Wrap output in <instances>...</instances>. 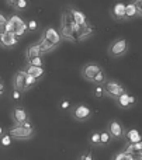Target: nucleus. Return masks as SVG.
Listing matches in <instances>:
<instances>
[{
	"mask_svg": "<svg viewBox=\"0 0 142 160\" xmlns=\"http://www.w3.org/2000/svg\"><path fill=\"white\" fill-rule=\"evenodd\" d=\"M38 83H39L38 79H35V78H33V76L27 75V78H25V93H27L28 90H31L33 87H35Z\"/></svg>",
	"mask_w": 142,
	"mask_h": 160,
	"instance_id": "obj_26",
	"label": "nucleus"
},
{
	"mask_svg": "<svg viewBox=\"0 0 142 160\" xmlns=\"http://www.w3.org/2000/svg\"><path fill=\"white\" fill-rule=\"evenodd\" d=\"M113 141H114V139H113V138H111V135H110V133L107 132V129L100 131V143H101V148L110 146Z\"/></svg>",
	"mask_w": 142,
	"mask_h": 160,
	"instance_id": "obj_23",
	"label": "nucleus"
},
{
	"mask_svg": "<svg viewBox=\"0 0 142 160\" xmlns=\"http://www.w3.org/2000/svg\"><path fill=\"white\" fill-rule=\"evenodd\" d=\"M7 6H10L16 13H21L25 8L28 7V2L27 0H7Z\"/></svg>",
	"mask_w": 142,
	"mask_h": 160,
	"instance_id": "obj_19",
	"label": "nucleus"
},
{
	"mask_svg": "<svg viewBox=\"0 0 142 160\" xmlns=\"http://www.w3.org/2000/svg\"><path fill=\"white\" fill-rule=\"evenodd\" d=\"M38 45H39V49H41V53L42 55H45V53H49V52H52L55 48H58V47H55L53 44H51L49 41H47V39L44 38V37H39L38 38Z\"/></svg>",
	"mask_w": 142,
	"mask_h": 160,
	"instance_id": "obj_20",
	"label": "nucleus"
},
{
	"mask_svg": "<svg viewBox=\"0 0 142 160\" xmlns=\"http://www.w3.org/2000/svg\"><path fill=\"white\" fill-rule=\"evenodd\" d=\"M66 10H68V13L72 16L73 21H75L78 25H80V27H87V25H92V22L89 21L87 16L82 10H79V8H76V7H72V6H68Z\"/></svg>",
	"mask_w": 142,
	"mask_h": 160,
	"instance_id": "obj_9",
	"label": "nucleus"
},
{
	"mask_svg": "<svg viewBox=\"0 0 142 160\" xmlns=\"http://www.w3.org/2000/svg\"><path fill=\"white\" fill-rule=\"evenodd\" d=\"M24 72L27 73V75L33 76V78L38 79V80H41L42 78H44V75H45V69H44V68L30 66V65H25V68H24Z\"/></svg>",
	"mask_w": 142,
	"mask_h": 160,
	"instance_id": "obj_18",
	"label": "nucleus"
},
{
	"mask_svg": "<svg viewBox=\"0 0 142 160\" xmlns=\"http://www.w3.org/2000/svg\"><path fill=\"white\" fill-rule=\"evenodd\" d=\"M101 70H103V68H101V65H99L97 62H87V63L83 65L80 73H82V78L86 80V82L92 83Z\"/></svg>",
	"mask_w": 142,
	"mask_h": 160,
	"instance_id": "obj_7",
	"label": "nucleus"
},
{
	"mask_svg": "<svg viewBox=\"0 0 142 160\" xmlns=\"http://www.w3.org/2000/svg\"><path fill=\"white\" fill-rule=\"evenodd\" d=\"M94 32V27L93 25H87V27H80V31L78 34V42H82L84 39H87L89 37L93 35Z\"/></svg>",
	"mask_w": 142,
	"mask_h": 160,
	"instance_id": "obj_21",
	"label": "nucleus"
},
{
	"mask_svg": "<svg viewBox=\"0 0 142 160\" xmlns=\"http://www.w3.org/2000/svg\"><path fill=\"white\" fill-rule=\"evenodd\" d=\"M124 139L127 141L128 145L138 143V142L142 141V135L139 133L138 129H135V128H129V129L125 131V136H124Z\"/></svg>",
	"mask_w": 142,
	"mask_h": 160,
	"instance_id": "obj_15",
	"label": "nucleus"
},
{
	"mask_svg": "<svg viewBox=\"0 0 142 160\" xmlns=\"http://www.w3.org/2000/svg\"><path fill=\"white\" fill-rule=\"evenodd\" d=\"M62 108H63V110H66V108H69V107H72V105H70V102L69 101H66V100H65L63 102H62V105H61Z\"/></svg>",
	"mask_w": 142,
	"mask_h": 160,
	"instance_id": "obj_37",
	"label": "nucleus"
},
{
	"mask_svg": "<svg viewBox=\"0 0 142 160\" xmlns=\"http://www.w3.org/2000/svg\"><path fill=\"white\" fill-rule=\"evenodd\" d=\"M7 133L13 139L24 141V139H31L35 135V128H34V125L30 121L21 125H13V127L7 128Z\"/></svg>",
	"mask_w": 142,
	"mask_h": 160,
	"instance_id": "obj_2",
	"label": "nucleus"
},
{
	"mask_svg": "<svg viewBox=\"0 0 142 160\" xmlns=\"http://www.w3.org/2000/svg\"><path fill=\"white\" fill-rule=\"evenodd\" d=\"M4 93V84L2 83V78H0V96Z\"/></svg>",
	"mask_w": 142,
	"mask_h": 160,
	"instance_id": "obj_39",
	"label": "nucleus"
},
{
	"mask_svg": "<svg viewBox=\"0 0 142 160\" xmlns=\"http://www.w3.org/2000/svg\"><path fill=\"white\" fill-rule=\"evenodd\" d=\"M94 97L96 98H101V97H104V90H103V86H96L94 88Z\"/></svg>",
	"mask_w": 142,
	"mask_h": 160,
	"instance_id": "obj_32",
	"label": "nucleus"
},
{
	"mask_svg": "<svg viewBox=\"0 0 142 160\" xmlns=\"http://www.w3.org/2000/svg\"><path fill=\"white\" fill-rule=\"evenodd\" d=\"M115 102H117V107L121 108V110H129V108H132L137 104V97L127 91L123 96L118 97V98L115 100Z\"/></svg>",
	"mask_w": 142,
	"mask_h": 160,
	"instance_id": "obj_11",
	"label": "nucleus"
},
{
	"mask_svg": "<svg viewBox=\"0 0 142 160\" xmlns=\"http://www.w3.org/2000/svg\"><path fill=\"white\" fill-rule=\"evenodd\" d=\"M70 115L76 122H86L92 118L93 110L90 105L84 104V102H79V104H73L70 107Z\"/></svg>",
	"mask_w": 142,
	"mask_h": 160,
	"instance_id": "obj_5",
	"label": "nucleus"
},
{
	"mask_svg": "<svg viewBox=\"0 0 142 160\" xmlns=\"http://www.w3.org/2000/svg\"><path fill=\"white\" fill-rule=\"evenodd\" d=\"M18 44V39L11 34H6L0 31V47L2 48H13Z\"/></svg>",
	"mask_w": 142,
	"mask_h": 160,
	"instance_id": "obj_14",
	"label": "nucleus"
},
{
	"mask_svg": "<svg viewBox=\"0 0 142 160\" xmlns=\"http://www.w3.org/2000/svg\"><path fill=\"white\" fill-rule=\"evenodd\" d=\"M107 132L111 135V138L114 141H123L124 136H125V131L127 128L123 125V122L118 121L117 118H111L106 125Z\"/></svg>",
	"mask_w": 142,
	"mask_h": 160,
	"instance_id": "obj_6",
	"label": "nucleus"
},
{
	"mask_svg": "<svg viewBox=\"0 0 142 160\" xmlns=\"http://www.w3.org/2000/svg\"><path fill=\"white\" fill-rule=\"evenodd\" d=\"M8 21H10L11 24L14 25V28L20 27V25H21V24H24V22H25L24 20H23V17L20 16V14H16V13H14V14H11V16L8 17Z\"/></svg>",
	"mask_w": 142,
	"mask_h": 160,
	"instance_id": "obj_25",
	"label": "nucleus"
},
{
	"mask_svg": "<svg viewBox=\"0 0 142 160\" xmlns=\"http://www.w3.org/2000/svg\"><path fill=\"white\" fill-rule=\"evenodd\" d=\"M124 152L129 153V155H132V153H138V152H142V141L138 142V143H132V145H125V148H124Z\"/></svg>",
	"mask_w": 142,
	"mask_h": 160,
	"instance_id": "obj_24",
	"label": "nucleus"
},
{
	"mask_svg": "<svg viewBox=\"0 0 142 160\" xmlns=\"http://www.w3.org/2000/svg\"><path fill=\"white\" fill-rule=\"evenodd\" d=\"M6 132H7V128H3L2 125H0V138H2V136L4 135Z\"/></svg>",
	"mask_w": 142,
	"mask_h": 160,
	"instance_id": "obj_38",
	"label": "nucleus"
},
{
	"mask_svg": "<svg viewBox=\"0 0 142 160\" xmlns=\"http://www.w3.org/2000/svg\"><path fill=\"white\" fill-rule=\"evenodd\" d=\"M103 90H104V97H109V98H113V100H117L120 96H123L124 93L128 91L121 82L111 80V79H109L103 84Z\"/></svg>",
	"mask_w": 142,
	"mask_h": 160,
	"instance_id": "obj_4",
	"label": "nucleus"
},
{
	"mask_svg": "<svg viewBox=\"0 0 142 160\" xmlns=\"http://www.w3.org/2000/svg\"><path fill=\"white\" fill-rule=\"evenodd\" d=\"M38 56H44L41 53V49H39V45L38 42H33V44H30L27 47V49H25V61H28V59H33V58H38Z\"/></svg>",
	"mask_w": 142,
	"mask_h": 160,
	"instance_id": "obj_16",
	"label": "nucleus"
},
{
	"mask_svg": "<svg viewBox=\"0 0 142 160\" xmlns=\"http://www.w3.org/2000/svg\"><path fill=\"white\" fill-rule=\"evenodd\" d=\"M25 78H27V73L24 72V69H20L14 73V76H13V88L14 90L25 93Z\"/></svg>",
	"mask_w": 142,
	"mask_h": 160,
	"instance_id": "obj_13",
	"label": "nucleus"
},
{
	"mask_svg": "<svg viewBox=\"0 0 142 160\" xmlns=\"http://www.w3.org/2000/svg\"><path fill=\"white\" fill-rule=\"evenodd\" d=\"M21 91H17V90H13V94H11V97H13L14 100H20L21 98Z\"/></svg>",
	"mask_w": 142,
	"mask_h": 160,
	"instance_id": "obj_35",
	"label": "nucleus"
},
{
	"mask_svg": "<svg viewBox=\"0 0 142 160\" xmlns=\"http://www.w3.org/2000/svg\"><path fill=\"white\" fill-rule=\"evenodd\" d=\"M41 35L44 37L47 41H49L51 44H53L55 47H59L61 42L63 41V38H62L61 34H59V31L56 30V28H53V27H45L44 30H42Z\"/></svg>",
	"mask_w": 142,
	"mask_h": 160,
	"instance_id": "obj_10",
	"label": "nucleus"
},
{
	"mask_svg": "<svg viewBox=\"0 0 142 160\" xmlns=\"http://www.w3.org/2000/svg\"><path fill=\"white\" fill-rule=\"evenodd\" d=\"M132 160H142V152H138V153H132L131 155Z\"/></svg>",
	"mask_w": 142,
	"mask_h": 160,
	"instance_id": "obj_36",
	"label": "nucleus"
},
{
	"mask_svg": "<svg viewBox=\"0 0 142 160\" xmlns=\"http://www.w3.org/2000/svg\"><path fill=\"white\" fill-rule=\"evenodd\" d=\"M139 17V13H138V8L135 6L134 0L125 4V21H131V20Z\"/></svg>",
	"mask_w": 142,
	"mask_h": 160,
	"instance_id": "obj_17",
	"label": "nucleus"
},
{
	"mask_svg": "<svg viewBox=\"0 0 142 160\" xmlns=\"http://www.w3.org/2000/svg\"><path fill=\"white\" fill-rule=\"evenodd\" d=\"M11 145H13V138H11V136L6 132L4 135L0 138V146L4 148V149H7V148H10Z\"/></svg>",
	"mask_w": 142,
	"mask_h": 160,
	"instance_id": "obj_27",
	"label": "nucleus"
},
{
	"mask_svg": "<svg viewBox=\"0 0 142 160\" xmlns=\"http://www.w3.org/2000/svg\"><path fill=\"white\" fill-rule=\"evenodd\" d=\"M107 80H109V79H107L106 72H104V70H101V72L94 78V80H93L92 83H94V86H103L104 83L107 82Z\"/></svg>",
	"mask_w": 142,
	"mask_h": 160,
	"instance_id": "obj_29",
	"label": "nucleus"
},
{
	"mask_svg": "<svg viewBox=\"0 0 142 160\" xmlns=\"http://www.w3.org/2000/svg\"><path fill=\"white\" fill-rule=\"evenodd\" d=\"M128 49H129L128 41L125 38H123V37H120V38H115L110 42L109 48H107V55L110 58L120 59L128 53Z\"/></svg>",
	"mask_w": 142,
	"mask_h": 160,
	"instance_id": "obj_3",
	"label": "nucleus"
},
{
	"mask_svg": "<svg viewBox=\"0 0 142 160\" xmlns=\"http://www.w3.org/2000/svg\"><path fill=\"white\" fill-rule=\"evenodd\" d=\"M7 20H8V17L7 16H4V14L0 11V31L4 28V24L7 22Z\"/></svg>",
	"mask_w": 142,
	"mask_h": 160,
	"instance_id": "obj_33",
	"label": "nucleus"
},
{
	"mask_svg": "<svg viewBox=\"0 0 142 160\" xmlns=\"http://www.w3.org/2000/svg\"><path fill=\"white\" fill-rule=\"evenodd\" d=\"M135 6L138 8V13H139V17H142V0H134Z\"/></svg>",
	"mask_w": 142,
	"mask_h": 160,
	"instance_id": "obj_34",
	"label": "nucleus"
},
{
	"mask_svg": "<svg viewBox=\"0 0 142 160\" xmlns=\"http://www.w3.org/2000/svg\"><path fill=\"white\" fill-rule=\"evenodd\" d=\"M78 160H94V156H93V150L92 149H87L86 152L80 153L79 155Z\"/></svg>",
	"mask_w": 142,
	"mask_h": 160,
	"instance_id": "obj_30",
	"label": "nucleus"
},
{
	"mask_svg": "<svg viewBox=\"0 0 142 160\" xmlns=\"http://www.w3.org/2000/svg\"><path fill=\"white\" fill-rule=\"evenodd\" d=\"M27 65L30 66H37V68H44L45 66V61L42 56H38V58H33V59H28Z\"/></svg>",
	"mask_w": 142,
	"mask_h": 160,
	"instance_id": "obj_28",
	"label": "nucleus"
},
{
	"mask_svg": "<svg viewBox=\"0 0 142 160\" xmlns=\"http://www.w3.org/2000/svg\"><path fill=\"white\" fill-rule=\"evenodd\" d=\"M80 31V25L73 21L72 16L65 8L61 14V25H59V34L63 38V41L78 42V34Z\"/></svg>",
	"mask_w": 142,
	"mask_h": 160,
	"instance_id": "obj_1",
	"label": "nucleus"
},
{
	"mask_svg": "<svg viewBox=\"0 0 142 160\" xmlns=\"http://www.w3.org/2000/svg\"><path fill=\"white\" fill-rule=\"evenodd\" d=\"M110 16L114 21H125V3H114L110 8Z\"/></svg>",
	"mask_w": 142,
	"mask_h": 160,
	"instance_id": "obj_12",
	"label": "nucleus"
},
{
	"mask_svg": "<svg viewBox=\"0 0 142 160\" xmlns=\"http://www.w3.org/2000/svg\"><path fill=\"white\" fill-rule=\"evenodd\" d=\"M11 119H13L14 125H21L25 124V122H30L31 117L23 105H14L11 108Z\"/></svg>",
	"mask_w": 142,
	"mask_h": 160,
	"instance_id": "obj_8",
	"label": "nucleus"
},
{
	"mask_svg": "<svg viewBox=\"0 0 142 160\" xmlns=\"http://www.w3.org/2000/svg\"><path fill=\"white\" fill-rule=\"evenodd\" d=\"M27 27H28V32H34V31L38 30V22L35 18H30L27 21Z\"/></svg>",
	"mask_w": 142,
	"mask_h": 160,
	"instance_id": "obj_31",
	"label": "nucleus"
},
{
	"mask_svg": "<svg viewBox=\"0 0 142 160\" xmlns=\"http://www.w3.org/2000/svg\"><path fill=\"white\" fill-rule=\"evenodd\" d=\"M89 145L92 149H99L101 148L100 143V131H93L89 135Z\"/></svg>",
	"mask_w": 142,
	"mask_h": 160,
	"instance_id": "obj_22",
	"label": "nucleus"
}]
</instances>
